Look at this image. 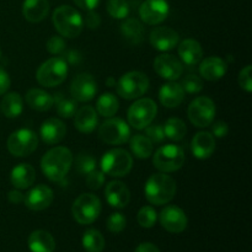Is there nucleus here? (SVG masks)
<instances>
[{
    "label": "nucleus",
    "instance_id": "1",
    "mask_svg": "<svg viewBox=\"0 0 252 252\" xmlns=\"http://www.w3.org/2000/svg\"><path fill=\"white\" fill-rule=\"evenodd\" d=\"M73 154L65 147H56L48 150L41 160V169L44 176L52 182H61L65 179L73 165Z\"/></svg>",
    "mask_w": 252,
    "mask_h": 252
},
{
    "label": "nucleus",
    "instance_id": "2",
    "mask_svg": "<svg viewBox=\"0 0 252 252\" xmlns=\"http://www.w3.org/2000/svg\"><path fill=\"white\" fill-rule=\"evenodd\" d=\"M144 193L147 201L154 206L167 204L176 194V181L165 172H158L148 179Z\"/></svg>",
    "mask_w": 252,
    "mask_h": 252
},
{
    "label": "nucleus",
    "instance_id": "3",
    "mask_svg": "<svg viewBox=\"0 0 252 252\" xmlns=\"http://www.w3.org/2000/svg\"><path fill=\"white\" fill-rule=\"evenodd\" d=\"M52 21L58 33L65 38H76L83 31L84 21L80 12L69 5L57 7L52 15Z\"/></svg>",
    "mask_w": 252,
    "mask_h": 252
},
{
    "label": "nucleus",
    "instance_id": "4",
    "mask_svg": "<svg viewBox=\"0 0 252 252\" xmlns=\"http://www.w3.org/2000/svg\"><path fill=\"white\" fill-rule=\"evenodd\" d=\"M68 75V63L62 57H53L38 66L36 79L44 88H54L63 83Z\"/></svg>",
    "mask_w": 252,
    "mask_h": 252
},
{
    "label": "nucleus",
    "instance_id": "5",
    "mask_svg": "<svg viewBox=\"0 0 252 252\" xmlns=\"http://www.w3.org/2000/svg\"><path fill=\"white\" fill-rule=\"evenodd\" d=\"M132 166V155L125 149L108 150L101 159V171L112 177L126 176L129 174Z\"/></svg>",
    "mask_w": 252,
    "mask_h": 252
},
{
    "label": "nucleus",
    "instance_id": "6",
    "mask_svg": "<svg viewBox=\"0 0 252 252\" xmlns=\"http://www.w3.org/2000/svg\"><path fill=\"white\" fill-rule=\"evenodd\" d=\"M117 93L125 100H135L144 95L149 89V79L142 71H129L121 76L116 84Z\"/></svg>",
    "mask_w": 252,
    "mask_h": 252
},
{
    "label": "nucleus",
    "instance_id": "7",
    "mask_svg": "<svg viewBox=\"0 0 252 252\" xmlns=\"http://www.w3.org/2000/svg\"><path fill=\"white\" fill-rule=\"evenodd\" d=\"M71 213L79 224H83V225L93 224L101 213L100 198L93 193L80 194L74 201Z\"/></svg>",
    "mask_w": 252,
    "mask_h": 252
},
{
    "label": "nucleus",
    "instance_id": "8",
    "mask_svg": "<svg viewBox=\"0 0 252 252\" xmlns=\"http://www.w3.org/2000/svg\"><path fill=\"white\" fill-rule=\"evenodd\" d=\"M185 162V153L181 147L174 144H166L159 148L153 158L155 169L160 172H174L181 169Z\"/></svg>",
    "mask_w": 252,
    "mask_h": 252
},
{
    "label": "nucleus",
    "instance_id": "9",
    "mask_svg": "<svg viewBox=\"0 0 252 252\" xmlns=\"http://www.w3.org/2000/svg\"><path fill=\"white\" fill-rule=\"evenodd\" d=\"M158 106L152 98H139L128 108V122L134 129H144L154 121Z\"/></svg>",
    "mask_w": 252,
    "mask_h": 252
},
{
    "label": "nucleus",
    "instance_id": "10",
    "mask_svg": "<svg viewBox=\"0 0 252 252\" xmlns=\"http://www.w3.org/2000/svg\"><path fill=\"white\" fill-rule=\"evenodd\" d=\"M38 147V137L36 133L27 128L15 130L7 139V150L16 158L29 157Z\"/></svg>",
    "mask_w": 252,
    "mask_h": 252
},
{
    "label": "nucleus",
    "instance_id": "11",
    "mask_svg": "<svg viewBox=\"0 0 252 252\" xmlns=\"http://www.w3.org/2000/svg\"><path fill=\"white\" fill-rule=\"evenodd\" d=\"M187 115L192 125L198 128H206L213 123L216 117V103L206 96L197 97L189 103Z\"/></svg>",
    "mask_w": 252,
    "mask_h": 252
},
{
    "label": "nucleus",
    "instance_id": "12",
    "mask_svg": "<svg viewBox=\"0 0 252 252\" xmlns=\"http://www.w3.org/2000/svg\"><path fill=\"white\" fill-rule=\"evenodd\" d=\"M98 137L103 143L110 145L125 144L129 140V126L121 118H108L98 128Z\"/></svg>",
    "mask_w": 252,
    "mask_h": 252
},
{
    "label": "nucleus",
    "instance_id": "13",
    "mask_svg": "<svg viewBox=\"0 0 252 252\" xmlns=\"http://www.w3.org/2000/svg\"><path fill=\"white\" fill-rule=\"evenodd\" d=\"M97 93V83L89 73H81L73 79L70 85V94L78 102H88L93 100Z\"/></svg>",
    "mask_w": 252,
    "mask_h": 252
},
{
    "label": "nucleus",
    "instance_id": "14",
    "mask_svg": "<svg viewBox=\"0 0 252 252\" xmlns=\"http://www.w3.org/2000/svg\"><path fill=\"white\" fill-rule=\"evenodd\" d=\"M170 6L166 0H145L139 7V16L147 25H159L169 16Z\"/></svg>",
    "mask_w": 252,
    "mask_h": 252
},
{
    "label": "nucleus",
    "instance_id": "15",
    "mask_svg": "<svg viewBox=\"0 0 252 252\" xmlns=\"http://www.w3.org/2000/svg\"><path fill=\"white\" fill-rule=\"evenodd\" d=\"M160 224L166 231L172 234L182 233L187 228L189 219L186 213L177 206H167L160 212Z\"/></svg>",
    "mask_w": 252,
    "mask_h": 252
},
{
    "label": "nucleus",
    "instance_id": "16",
    "mask_svg": "<svg viewBox=\"0 0 252 252\" xmlns=\"http://www.w3.org/2000/svg\"><path fill=\"white\" fill-rule=\"evenodd\" d=\"M154 70L162 79L175 81L184 73V65L176 57L171 54H160L154 61Z\"/></svg>",
    "mask_w": 252,
    "mask_h": 252
},
{
    "label": "nucleus",
    "instance_id": "17",
    "mask_svg": "<svg viewBox=\"0 0 252 252\" xmlns=\"http://www.w3.org/2000/svg\"><path fill=\"white\" fill-rule=\"evenodd\" d=\"M150 43L157 51L167 52L174 49L179 44L180 36L174 29L166 26L155 27L150 32Z\"/></svg>",
    "mask_w": 252,
    "mask_h": 252
},
{
    "label": "nucleus",
    "instance_id": "18",
    "mask_svg": "<svg viewBox=\"0 0 252 252\" xmlns=\"http://www.w3.org/2000/svg\"><path fill=\"white\" fill-rule=\"evenodd\" d=\"M53 189L51 187L46 186V185H38L25 196L24 202L29 209L39 212L48 208L53 202Z\"/></svg>",
    "mask_w": 252,
    "mask_h": 252
},
{
    "label": "nucleus",
    "instance_id": "19",
    "mask_svg": "<svg viewBox=\"0 0 252 252\" xmlns=\"http://www.w3.org/2000/svg\"><path fill=\"white\" fill-rule=\"evenodd\" d=\"M106 201L111 207L122 209L128 206L130 201V192L128 187L121 181H112L106 186Z\"/></svg>",
    "mask_w": 252,
    "mask_h": 252
},
{
    "label": "nucleus",
    "instance_id": "20",
    "mask_svg": "<svg viewBox=\"0 0 252 252\" xmlns=\"http://www.w3.org/2000/svg\"><path fill=\"white\" fill-rule=\"evenodd\" d=\"M39 134L46 144H58L65 138L66 127L58 118H48L42 123Z\"/></svg>",
    "mask_w": 252,
    "mask_h": 252
},
{
    "label": "nucleus",
    "instance_id": "21",
    "mask_svg": "<svg viewBox=\"0 0 252 252\" xmlns=\"http://www.w3.org/2000/svg\"><path fill=\"white\" fill-rule=\"evenodd\" d=\"M191 149L197 159H208L216 150V138L209 132H198L192 139Z\"/></svg>",
    "mask_w": 252,
    "mask_h": 252
},
{
    "label": "nucleus",
    "instance_id": "22",
    "mask_svg": "<svg viewBox=\"0 0 252 252\" xmlns=\"http://www.w3.org/2000/svg\"><path fill=\"white\" fill-rule=\"evenodd\" d=\"M226 70H228V65H226L225 61L217 56L203 59L199 65V74L208 81L219 80L225 75Z\"/></svg>",
    "mask_w": 252,
    "mask_h": 252
},
{
    "label": "nucleus",
    "instance_id": "23",
    "mask_svg": "<svg viewBox=\"0 0 252 252\" xmlns=\"http://www.w3.org/2000/svg\"><path fill=\"white\" fill-rule=\"evenodd\" d=\"M159 100L162 106L175 108L181 105L185 100V91L176 81H169L161 86L159 91Z\"/></svg>",
    "mask_w": 252,
    "mask_h": 252
},
{
    "label": "nucleus",
    "instance_id": "24",
    "mask_svg": "<svg viewBox=\"0 0 252 252\" xmlns=\"http://www.w3.org/2000/svg\"><path fill=\"white\" fill-rule=\"evenodd\" d=\"M98 123L97 112L91 106H83L74 115V126L81 133H91Z\"/></svg>",
    "mask_w": 252,
    "mask_h": 252
},
{
    "label": "nucleus",
    "instance_id": "25",
    "mask_svg": "<svg viewBox=\"0 0 252 252\" xmlns=\"http://www.w3.org/2000/svg\"><path fill=\"white\" fill-rule=\"evenodd\" d=\"M179 56L186 65H196L203 58V49L198 41L187 38L179 44Z\"/></svg>",
    "mask_w": 252,
    "mask_h": 252
},
{
    "label": "nucleus",
    "instance_id": "26",
    "mask_svg": "<svg viewBox=\"0 0 252 252\" xmlns=\"http://www.w3.org/2000/svg\"><path fill=\"white\" fill-rule=\"evenodd\" d=\"M49 12L48 0H25L22 5V15L32 24L43 21Z\"/></svg>",
    "mask_w": 252,
    "mask_h": 252
},
{
    "label": "nucleus",
    "instance_id": "27",
    "mask_svg": "<svg viewBox=\"0 0 252 252\" xmlns=\"http://www.w3.org/2000/svg\"><path fill=\"white\" fill-rule=\"evenodd\" d=\"M36 180V171L30 164H19L12 169L10 181L16 189H26Z\"/></svg>",
    "mask_w": 252,
    "mask_h": 252
},
{
    "label": "nucleus",
    "instance_id": "28",
    "mask_svg": "<svg viewBox=\"0 0 252 252\" xmlns=\"http://www.w3.org/2000/svg\"><path fill=\"white\" fill-rule=\"evenodd\" d=\"M27 244L31 252H53L56 249V240L46 230L32 231Z\"/></svg>",
    "mask_w": 252,
    "mask_h": 252
},
{
    "label": "nucleus",
    "instance_id": "29",
    "mask_svg": "<svg viewBox=\"0 0 252 252\" xmlns=\"http://www.w3.org/2000/svg\"><path fill=\"white\" fill-rule=\"evenodd\" d=\"M26 102L32 110L44 112L51 110L54 103V97L42 89H31L26 94Z\"/></svg>",
    "mask_w": 252,
    "mask_h": 252
},
{
    "label": "nucleus",
    "instance_id": "30",
    "mask_svg": "<svg viewBox=\"0 0 252 252\" xmlns=\"http://www.w3.org/2000/svg\"><path fill=\"white\" fill-rule=\"evenodd\" d=\"M121 33L129 44H139L144 37V27L137 19H126L121 25Z\"/></svg>",
    "mask_w": 252,
    "mask_h": 252
},
{
    "label": "nucleus",
    "instance_id": "31",
    "mask_svg": "<svg viewBox=\"0 0 252 252\" xmlns=\"http://www.w3.org/2000/svg\"><path fill=\"white\" fill-rule=\"evenodd\" d=\"M24 110V101L20 94L9 93L4 96L1 101V111L5 117L16 118Z\"/></svg>",
    "mask_w": 252,
    "mask_h": 252
},
{
    "label": "nucleus",
    "instance_id": "32",
    "mask_svg": "<svg viewBox=\"0 0 252 252\" xmlns=\"http://www.w3.org/2000/svg\"><path fill=\"white\" fill-rule=\"evenodd\" d=\"M118 108H120L118 98L111 93L102 94L98 97L97 102H96V112L106 118H110L112 116H115L117 113Z\"/></svg>",
    "mask_w": 252,
    "mask_h": 252
},
{
    "label": "nucleus",
    "instance_id": "33",
    "mask_svg": "<svg viewBox=\"0 0 252 252\" xmlns=\"http://www.w3.org/2000/svg\"><path fill=\"white\" fill-rule=\"evenodd\" d=\"M129 148L138 159H148L153 154V143L147 135L137 134L130 138Z\"/></svg>",
    "mask_w": 252,
    "mask_h": 252
},
{
    "label": "nucleus",
    "instance_id": "34",
    "mask_svg": "<svg viewBox=\"0 0 252 252\" xmlns=\"http://www.w3.org/2000/svg\"><path fill=\"white\" fill-rule=\"evenodd\" d=\"M83 246L86 252H102L105 249V239L96 229H88L83 235Z\"/></svg>",
    "mask_w": 252,
    "mask_h": 252
},
{
    "label": "nucleus",
    "instance_id": "35",
    "mask_svg": "<svg viewBox=\"0 0 252 252\" xmlns=\"http://www.w3.org/2000/svg\"><path fill=\"white\" fill-rule=\"evenodd\" d=\"M164 133L165 137L169 139L174 140V142H180L185 138L187 133V127L185 122L180 118H169L164 126Z\"/></svg>",
    "mask_w": 252,
    "mask_h": 252
},
{
    "label": "nucleus",
    "instance_id": "36",
    "mask_svg": "<svg viewBox=\"0 0 252 252\" xmlns=\"http://www.w3.org/2000/svg\"><path fill=\"white\" fill-rule=\"evenodd\" d=\"M107 12L116 20H123L129 14V4L127 0H107Z\"/></svg>",
    "mask_w": 252,
    "mask_h": 252
},
{
    "label": "nucleus",
    "instance_id": "37",
    "mask_svg": "<svg viewBox=\"0 0 252 252\" xmlns=\"http://www.w3.org/2000/svg\"><path fill=\"white\" fill-rule=\"evenodd\" d=\"M137 219H138V223H139V225L142 226V228H145V229L153 228V226L155 225V223H157V219H158L157 211L150 206L142 207V208L139 209V212H138Z\"/></svg>",
    "mask_w": 252,
    "mask_h": 252
},
{
    "label": "nucleus",
    "instance_id": "38",
    "mask_svg": "<svg viewBox=\"0 0 252 252\" xmlns=\"http://www.w3.org/2000/svg\"><path fill=\"white\" fill-rule=\"evenodd\" d=\"M76 170L80 175H88L89 172H91L93 170L96 169V160L89 153H80V154L76 157L75 160Z\"/></svg>",
    "mask_w": 252,
    "mask_h": 252
},
{
    "label": "nucleus",
    "instance_id": "39",
    "mask_svg": "<svg viewBox=\"0 0 252 252\" xmlns=\"http://www.w3.org/2000/svg\"><path fill=\"white\" fill-rule=\"evenodd\" d=\"M78 110V103L74 98L61 97L57 101V112L61 117L70 118L75 115Z\"/></svg>",
    "mask_w": 252,
    "mask_h": 252
},
{
    "label": "nucleus",
    "instance_id": "40",
    "mask_svg": "<svg viewBox=\"0 0 252 252\" xmlns=\"http://www.w3.org/2000/svg\"><path fill=\"white\" fill-rule=\"evenodd\" d=\"M180 85L182 86L184 91H186V93L197 94L203 89V81L197 75H187L182 79Z\"/></svg>",
    "mask_w": 252,
    "mask_h": 252
},
{
    "label": "nucleus",
    "instance_id": "41",
    "mask_svg": "<svg viewBox=\"0 0 252 252\" xmlns=\"http://www.w3.org/2000/svg\"><path fill=\"white\" fill-rule=\"evenodd\" d=\"M127 225V219L122 213H112L107 219V229L111 233L118 234L123 231Z\"/></svg>",
    "mask_w": 252,
    "mask_h": 252
},
{
    "label": "nucleus",
    "instance_id": "42",
    "mask_svg": "<svg viewBox=\"0 0 252 252\" xmlns=\"http://www.w3.org/2000/svg\"><path fill=\"white\" fill-rule=\"evenodd\" d=\"M47 51L53 56H61L66 51L65 39L62 36H52L46 43Z\"/></svg>",
    "mask_w": 252,
    "mask_h": 252
},
{
    "label": "nucleus",
    "instance_id": "43",
    "mask_svg": "<svg viewBox=\"0 0 252 252\" xmlns=\"http://www.w3.org/2000/svg\"><path fill=\"white\" fill-rule=\"evenodd\" d=\"M103 184H105V174L100 170L95 169L86 175V185L90 189L96 191V189H101Z\"/></svg>",
    "mask_w": 252,
    "mask_h": 252
},
{
    "label": "nucleus",
    "instance_id": "44",
    "mask_svg": "<svg viewBox=\"0 0 252 252\" xmlns=\"http://www.w3.org/2000/svg\"><path fill=\"white\" fill-rule=\"evenodd\" d=\"M252 66L249 64L245 68L241 69L240 73H239V85L241 86L243 90H245L246 93H251L252 91Z\"/></svg>",
    "mask_w": 252,
    "mask_h": 252
},
{
    "label": "nucleus",
    "instance_id": "45",
    "mask_svg": "<svg viewBox=\"0 0 252 252\" xmlns=\"http://www.w3.org/2000/svg\"><path fill=\"white\" fill-rule=\"evenodd\" d=\"M145 132H147V137L152 140V143H161L164 142L165 133H164V127L161 125H153L145 127Z\"/></svg>",
    "mask_w": 252,
    "mask_h": 252
},
{
    "label": "nucleus",
    "instance_id": "46",
    "mask_svg": "<svg viewBox=\"0 0 252 252\" xmlns=\"http://www.w3.org/2000/svg\"><path fill=\"white\" fill-rule=\"evenodd\" d=\"M85 26L90 30H96L100 27L101 25V17L95 10H89L88 14H86L85 20H83Z\"/></svg>",
    "mask_w": 252,
    "mask_h": 252
},
{
    "label": "nucleus",
    "instance_id": "47",
    "mask_svg": "<svg viewBox=\"0 0 252 252\" xmlns=\"http://www.w3.org/2000/svg\"><path fill=\"white\" fill-rule=\"evenodd\" d=\"M228 132H229L228 125H226L225 122H223V121H218V122L213 123V126H212V133L214 134L213 137L224 138L226 137Z\"/></svg>",
    "mask_w": 252,
    "mask_h": 252
},
{
    "label": "nucleus",
    "instance_id": "48",
    "mask_svg": "<svg viewBox=\"0 0 252 252\" xmlns=\"http://www.w3.org/2000/svg\"><path fill=\"white\" fill-rule=\"evenodd\" d=\"M10 84H11V80H10L9 74L0 66V95H4L9 90Z\"/></svg>",
    "mask_w": 252,
    "mask_h": 252
},
{
    "label": "nucleus",
    "instance_id": "49",
    "mask_svg": "<svg viewBox=\"0 0 252 252\" xmlns=\"http://www.w3.org/2000/svg\"><path fill=\"white\" fill-rule=\"evenodd\" d=\"M74 2L80 9L89 11V10H95V7L100 4V0H74Z\"/></svg>",
    "mask_w": 252,
    "mask_h": 252
},
{
    "label": "nucleus",
    "instance_id": "50",
    "mask_svg": "<svg viewBox=\"0 0 252 252\" xmlns=\"http://www.w3.org/2000/svg\"><path fill=\"white\" fill-rule=\"evenodd\" d=\"M7 199H9L12 204H19L24 202L25 196L21 193V192L17 191V189H14V191L9 192V194H7Z\"/></svg>",
    "mask_w": 252,
    "mask_h": 252
},
{
    "label": "nucleus",
    "instance_id": "51",
    "mask_svg": "<svg viewBox=\"0 0 252 252\" xmlns=\"http://www.w3.org/2000/svg\"><path fill=\"white\" fill-rule=\"evenodd\" d=\"M134 252H160L159 249L152 243H143L140 245H138V248L135 249Z\"/></svg>",
    "mask_w": 252,
    "mask_h": 252
},
{
    "label": "nucleus",
    "instance_id": "52",
    "mask_svg": "<svg viewBox=\"0 0 252 252\" xmlns=\"http://www.w3.org/2000/svg\"><path fill=\"white\" fill-rule=\"evenodd\" d=\"M66 63H70V64H78L79 62L81 61V56L78 51H70L66 53V59H64Z\"/></svg>",
    "mask_w": 252,
    "mask_h": 252
},
{
    "label": "nucleus",
    "instance_id": "53",
    "mask_svg": "<svg viewBox=\"0 0 252 252\" xmlns=\"http://www.w3.org/2000/svg\"><path fill=\"white\" fill-rule=\"evenodd\" d=\"M116 84H117V83H116V80L113 78H108L107 79V85L110 86V88H113V86H116Z\"/></svg>",
    "mask_w": 252,
    "mask_h": 252
},
{
    "label": "nucleus",
    "instance_id": "54",
    "mask_svg": "<svg viewBox=\"0 0 252 252\" xmlns=\"http://www.w3.org/2000/svg\"><path fill=\"white\" fill-rule=\"evenodd\" d=\"M0 57H1V51H0Z\"/></svg>",
    "mask_w": 252,
    "mask_h": 252
}]
</instances>
